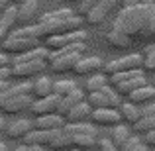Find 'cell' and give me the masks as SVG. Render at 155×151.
<instances>
[{
	"instance_id": "cell-20",
	"label": "cell",
	"mask_w": 155,
	"mask_h": 151,
	"mask_svg": "<svg viewBox=\"0 0 155 151\" xmlns=\"http://www.w3.org/2000/svg\"><path fill=\"white\" fill-rule=\"evenodd\" d=\"M53 92V80L49 77H38L35 83H31V94L35 98H43V96H49Z\"/></svg>"
},
{
	"instance_id": "cell-28",
	"label": "cell",
	"mask_w": 155,
	"mask_h": 151,
	"mask_svg": "<svg viewBox=\"0 0 155 151\" xmlns=\"http://www.w3.org/2000/svg\"><path fill=\"white\" fill-rule=\"evenodd\" d=\"M134 130H136V133H141V136L153 132L155 130V116H141L140 120L134 124Z\"/></svg>"
},
{
	"instance_id": "cell-17",
	"label": "cell",
	"mask_w": 155,
	"mask_h": 151,
	"mask_svg": "<svg viewBox=\"0 0 155 151\" xmlns=\"http://www.w3.org/2000/svg\"><path fill=\"white\" fill-rule=\"evenodd\" d=\"M31 102H34L31 94H22V96H16V98L8 100L0 110H2V112H6V114H20L22 110H30Z\"/></svg>"
},
{
	"instance_id": "cell-34",
	"label": "cell",
	"mask_w": 155,
	"mask_h": 151,
	"mask_svg": "<svg viewBox=\"0 0 155 151\" xmlns=\"http://www.w3.org/2000/svg\"><path fill=\"white\" fill-rule=\"evenodd\" d=\"M122 151H147V145L140 140V137H130L128 141L124 143V147H120Z\"/></svg>"
},
{
	"instance_id": "cell-12",
	"label": "cell",
	"mask_w": 155,
	"mask_h": 151,
	"mask_svg": "<svg viewBox=\"0 0 155 151\" xmlns=\"http://www.w3.org/2000/svg\"><path fill=\"white\" fill-rule=\"evenodd\" d=\"M143 84H147V80H145V75L143 71H137L134 77H128L126 80H122V83L116 84V90L120 96H130L134 90H137L140 87H143Z\"/></svg>"
},
{
	"instance_id": "cell-45",
	"label": "cell",
	"mask_w": 155,
	"mask_h": 151,
	"mask_svg": "<svg viewBox=\"0 0 155 151\" xmlns=\"http://www.w3.org/2000/svg\"><path fill=\"white\" fill-rule=\"evenodd\" d=\"M28 151H43L41 145H28Z\"/></svg>"
},
{
	"instance_id": "cell-51",
	"label": "cell",
	"mask_w": 155,
	"mask_h": 151,
	"mask_svg": "<svg viewBox=\"0 0 155 151\" xmlns=\"http://www.w3.org/2000/svg\"><path fill=\"white\" fill-rule=\"evenodd\" d=\"M12 2H18V4H20V2H22V0H12Z\"/></svg>"
},
{
	"instance_id": "cell-25",
	"label": "cell",
	"mask_w": 155,
	"mask_h": 151,
	"mask_svg": "<svg viewBox=\"0 0 155 151\" xmlns=\"http://www.w3.org/2000/svg\"><path fill=\"white\" fill-rule=\"evenodd\" d=\"M71 16H75V12H73L71 8H59V10H53V12H45V14H41L39 24L57 22V20H65V18H71Z\"/></svg>"
},
{
	"instance_id": "cell-48",
	"label": "cell",
	"mask_w": 155,
	"mask_h": 151,
	"mask_svg": "<svg viewBox=\"0 0 155 151\" xmlns=\"http://www.w3.org/2000/svg\"><path fill=\"white\" fill-rule=\"evenodd\" d=\"M14 151H28V145H26V143H24V145H18Z\"/></svg>"
},
{
	"instance_id": "cell-1",
	"label": "cell",
	"mask_w": 155,
	"mask_h": 151,
	"mask_svg": "<svg viewBox=\"0 0 155 151\" xmlns=\"http://www.w3.org/2000/svg\"><path fill=\"white\" fill-rule=\"evenodd\" d=\"M155 14V4H140V6L122 8V12L116 16L112 24V30L122 31L128 38H137V35H147V28Z\"/></svg>"
},
{
	"instance_id": "cell-52",
	"label": "cell",
	"mask_w": 155,
	"mask_h": 151,
	"mask_svg": "<svg viewBox=\"0 0 155 151\" xmlns=\"http://www.w3.org/2000/svg\"><path fill=\"white\" fill-rule=\"evenodd\" d=\"M118 151H122V149H118Z\"/></svg>"
},
{
	"instance_id": "cell-31",
	"label": "cell",
	"mask_w": 155,
	"mask_h": 151,
	"mask_svg": "<svg viewBox=\"0 0 155 151\" xmlns=\"http://www.w3.org/2000/svg\"><path fill=\"white\" fill-rule=\"evenodd\" d=\"M87 102L91 104V108H92V110H96V108H108V102H106V96H104V92H102V90L88 92Z\"/></svg>"
},
{
	"instance_id": "cell-26",
	"label": "cell",
	"mask_w": 155,
	"mask_h": 151,
	"mask_svg": "<svg viewBox=\"0 0 155 151\" xmlns=\"http://www.w3.org/2000/svg\"><path fill=\"white\" fill-rule=\"evenodd\" d=\"M106 39H108V43L112 47H120V49H124V47H130V43H132V38H128L126 34H122V31H108L106 34Z\"/></svg>"
},
{
	"instance_id": "cell-23",
	"label": "cell",
	"mask_w": 155,
	"mask_h": 151,
	"mask_svg": "<svg viewBox=\"0 0 155 151\" xmlns=\"http://www.w3.org/2000/svg\"><path fill=\"white\" fill-rule=\"evenodd\" d=\"M132 137V132H130V128L128 126H124V124H116V126H112V132H110V140L114 141V145H116L118 149L120 147H124V143Z\"/></svg>"
},
{
	"instance_id": "cell-29",
	"label": "cell",
	"mask_w": 155,
	"mask_h": 151,
	"mask_svg": "<svg viewBox=\"0 0 155 151\" xmlns=\"http://www.w3.org/2000/svg\"><path fill=\"white\" fill-rule=\"evenodd\" d=\"M73 137V147L75 149H92L96 145V136H71Z\"/></svg>"
},
{
	"instance_id": "cell-32",
	"label": "cell",
	"mask_w": 155,
	"mask_h": 151,
	"mask_svg": "<svg viewBox=\"0 0 155 151\" xmlns=\"http://www.w3.org/2000/svg\"><path fill=\"white\" fill-rule=\"evenodd\" d=\"M77 84L73 83V80H57V83H53V92L59 96H65L69 94L71 90H75Z\"/></svg>"
},
{
	"instance_id": "cell-13",
	"label": "cell",
	"mask_w": 155,
	"mask_h": 151,
	"mask_svg": "<svg viewBox=\"0 0 155 151\" xmlns=\"http://www.w3.org/2000/svg\"><path fill=\"white\" fill-rule=\"evenodd\" d=\"M34 122L31 120H26V118H20V120L12 122V124L6 126V133L12 137V140H24L28 133L34 130Z\"/></svg>"
},
{
	"instance_id": "cell-22",
	"label": "cell",
	"mask_w": 155,
	"mask_h": 151,
	"mask_svg": "<svg viewBox=\"0 0 155 151\" xmlns=\"http://www.w3.org/2000/svg\"><path fill=\"white\" fill-rule=\"evenodd\" d=\"M38 12V0H22L18 6V22L28 24Z\"/></svg>"
},
{
	"instance_id": "cell-7",
	"label": "cell",
	"mask_w": 155,
	"mask_h": 151,
	"mask_svg": "<svg viewBox=\"0 0 155 151\" xmlns=\"http://www.w3.org/2000/svg\"><path fill=\"white\" fill-rule=\"evenodd\" d=\"M116 2H118V0H102V2H98L87 16H84V20H87L91 26H98V24H102L104 20L108 18V14L114 10Z\"/></svg>"
},
{
	"instance_id": "cell-18",
	"label": "cell",
	"mask_w": 155,
	"mask_h": 151,
	"mask_svg": "<svg viewBox=\"0 0 155 151\" xmlns=\"http://www.w3.org/2000/svg\"><path fill=\"white\" fill-rule=\"evenodd\" d=\"M63 130L69 136H98V130L94 124H88V122H75V124H65Z\"/></svg>"
},
{
	"instance_id": "cell-2",
	"label": "cell",
	"mask_w": 155,
	"mask_h": 151,
	"mask_svg": "<svg viewBox=\"0 0 155 151\" xmlns=\"http://www.w3.org/2000/svg\"><path fill=\"white\" fill-rule=\"evenodd\" d=\"M141 61L143 57L140 53H130V55L118 57V59L110 61L104 65V73L106 75H114V73H128V71H136L141 67Z\"/></svg>"
},
{
	"instance_id": "cell-40",
	"label": "cell",
	"mask_w": 155,
	"mask_h": 151,
	"mask_svg": "<svg viewBox=\"0 0 155 151\" xmlns=\"http://www.w3.org/2000/svg\"><path fill=\"white\" fill-rule=\"evenodd\" d=\"M2 67H10V57H8V53H0V69Z\"/></svg>"
},
{
	"instance_id": "cell-44",
	"label": "cell",
	"mask_w": 155,
	"mask_h": 151,
	"mask_svg": "<svg viewBox=\"0 0 155 151\" xmlns=\"http://www.w3.org/2000/svg\"><path fill=\"white\" fill-rule=\"evenodd\" d=\"M10 87V83H8V79H4V80H0V92H4L6 88Z\"/></svg>"
},
{
	"instance_id": "cell-9",
	"label": "cell",
	"mask_w": 155,
	"mask_h": 151,
	"mask_svg": "<svg viewBox=\"0 0 155 151\" xmlns=\"http://www.w3.org/2000/svg\"><path fill=\"white\" fill-rule=\"evenodd\" d=\"M91 120L94 122L96 126H116L120 124V112L116 108H96L91 112Z\"/></svg>"
},
{
	"instance_id": "cell-41",
	"label": "cell",
	"mask_w": 155,
	"mask_h": 151,
	"mask_svg": "<svg viewBox=\"0 0 155 151\" xmlns=\"http://www.w3.org/2000/svg\"><path fill=\"white\" fill-rule=\"evenodd\" d=\"M12 77V73H10V67H2L0 69V80H4V79H10Z\"/></svg>"
},
{
	"instance_id": "cell-8",
	"label": "cell",
	"mask_w": 155,
	"mask_h": 151,
	"mask_svg": "<svg viewBox=\"0 0 155 151\" xmlns=\"http://www.w3.org/2000/svg\"><path fill=\"white\" fill-rule=\"evenodd\" d=\"M59 94H55V92H51L49 96H43V98H38L31 102L30 106V112L34 114L35 118L38 116H43V114H51L57 110V106H59Z\"/></svg>"
},
{
	"instance_id": "cell-3",
	"label": "cell",
	"mask_w": 155,
	"mask_h": 151,
	"mask_svg": "<svg viewBox=\"0 0 155 151\" xmlns=\"http://www.w3.org/2000/svg\"><path fill=\"white\" fill-rule=\"evenodd\" d=\"M84 39H87V34L83 30H75V31H67V34L45 38V47L49 51H53V49H61V47L73 45V43H83Z\"/></svg>"
},
{
	"instance_id": "cell-6",
	"label": "cell",
	"mask_w": 155,
	"mask_h": 151,
	"mask_svg": "<svg viewBox=\"0 0 155 151\" xmlns=\"http://www.w3.org/2000/svg\"><path fill=\"white\" fill-rule=\"evenodd\" d=\"M83 57L81 51H73V53H65V55H57V57H51L49 59V67L53 73H69L75 69L77 61Z\"/></svg>"
},
{
	"instance_id": "cell-10",
	"label": "cell",
	"mask_w": 155,
	"mask_h": 151,
	"mask_svg": "<svg viewBox=\"0 0 155 151\" xmlns=\"http://www.w3.org/2000/svg\"><path fill=\"white\" fill-rule=\"evenodd\" d=\"M45 147L51 151H67L69 147H73V137L63 128L53 130V132H49V140H47Z\"/></svg>"
},
{
	"instance_id": "cell-39",
	"label": "cell",
	"mask_w": 155,
	"mask_h": 151,
	"mask_svg": "<svg viewBox=\"0 0 155 151\" xmlns=\"http://www.w3.org/2000/svg\"><path fill=\"white\" fill-rule=\"evenodd\" d=\"M145 145H151V147H155V130L149 133H145Z\"/></svg>"
},
{
	"instance_id": "cell-27",
	"label": "cell",
	"mask_w": 155,
	"mask_h": 151,
	"mask_svg": "<svg viewBox=\"0 0 155 151\" xmlns=\"http://www.w3.org/2000/svg\"><path fill=\"white\" fill-rule=\"evenodd\" d=\"M0 22L10 30V28L18 22V6H16V4H8V6L0 12Z\"/></svg>"
},
{
	"instance_id": "cell-50",
	"label": "cell",
	"mask_w": 155,
	"mask_h": 151,
	"mask_svg": "<svg viewBox=\"0 0 155 151\" xmlns=\"http://www.w3.org/2000/svg\"><path fill=\"white\" fill-rule=\"evenodd\" d=\"M67 151H83V149H67Z\"/></svg>"
},
{
	"instance_id": "cell-16",
	"label": "cell",
	"mask_w": 155,
	"mask_h": 151,
	"mask_svg": "<svg viewBox=\"0 0 155 151\" xmlns=\"http://www.w3.org/2000/svg\"><path fill=\"white\" fill-rule=\"evenodd\" d=\"M91 104L87 102V98H84L83 102H79V104H75L71 110H69V114L65 116V120L69 122V124H75V122H87L88 118H91Z\"/></svg>"
},
{
	"instance_id": "cell-14",
	"label": "cell",
	"mask_w": 155,
	"mask_h": 151,
	"mask_svg": "<svg viewBox=\"0 0 155 151\" xmlns=\"http://www.w3.org/2000/svg\"><path fill=\"white\" fill-rule=\"evenodd\" d=\"M102 67H104L102 59L96 57V55L94 57H81V59L77 61V65H75L73 71H75L77 75H92V73L100 71Z\"/></svg>"
},
{
	"instance_id": "cell-33",
	"label": "cell",
	"mask_w": 155,
	"mask_h": 151,
	"mask_svg": "<svg viewBox=\"0 0 155 151\" xmlns=\"http://www.w3.org/2000/svg\"><path fill=\"white\" fill-rule=\"evenodd\" d=\"M141 67L145 71H155V43L145 47V57L141 61Z\"/></svg>"
},
{
	"instance_id": "cell-4",
	"label": "cell",
	"mask_w": 155,
	"mask_h": 151,
	"mask_svg": "<svg viewBox=\"0 0 155 151\" xmlns=\"http://www.w3.org/2000/svg\"><path fill=\"white\" fill-rule=\"evenodd\" d=\"M39 45V39L34 38H16V35H8L2 41V49L4 53H12V55H20L24 51H30L34 47Z\"/></svg>"
},
{
	"instance_id": "cell-37",
	"label": "cell",
	"mask_w": 155,
	"mask_h": 151,
	"mask_svg": "<svg viewBox=\"0 0 155 151\" xmlns=\"http://www.w3.org/2000/svg\"><path fill=\"white\" fill-rule=\"evenodd\" d=\"M141 116H155V102H147L141 106Z\"/></svg>"
},
{
	"instance_id": "cell-47",
	"label": "cell",
	"mask_w": 155,
	"mask_h": 151,
	"mask_svg": "<svg viewBox=\"0 0 155 151\" xmlns=\"http://www.w3.org/2000/svg\"><path fill=\"white\" fill-rule=\"evenodd\" d=\"M6 130V122H4V118L0 116V132H4Z\"/></svg>"
},
{
	"instance_id": "cell-11",
	"label": "cell",
	"mask_w": 155,
	"mask_h": 151,
	"mask_svg": "<svg viewBox=\"0 0 155 151\" xmlns=\"http://www.w3.org/2000/svg\"><path fill=\"white\" fill-rule=\"evenodd\" d=\"M67 124L63 116H59L57 112H51V114H43V116H38L34 122V126L38 130H43V132H53V130H61L63 126Z\"/></svg>"
},
{
	"instance_id": "cell-21",
	"label": "cell",
	"mask_w": 155,
	"mask_h": 151,
	"mask_svg": "<svg viewBox=\"0 0 155 151\" xmlns=\"http://www.w3.org/2000/svg\"><path fill=\"white\" fill-rule=\"evenodd\" d=\"M130 102H134V104H147V102H151L155 98V87H149V84H143V87H140L137 90H134L132 94L128 96Z\"/></svg>"
},
{
	"instance_id": "cell-19",
	"label": "cell",
	"mask_w": 155,
	"mask_h": 151,
	"mask_svg": "<svg viewBox=\"0 0 155 151\" xmlns=\"http://www.w3.org/2000/svg\"><path fill=\"white\" fill-rule=\"evenodd\" d=\"M118 112H120V118L128 124H136L141 118V106L134 104V102H122L118 106Z\"/></svg>"
},
{
	"instance_id": "cell-46",
	"label": "cell",
	"mask_w": 155,
	"mask_h": 151,
	"mask_svg": "<svg viewBox=\"0 0 155 151\" xmlns=\"http://www.w3.org/2000/svg\"><path fill=\"white\" fill-rule=\"evenodd\" d=\"M8 4H10V0H0V12H2L4 8L8 6Z\"/></svg>"
},
{
	"instance_id": "cell-15",
	"label": "cell",
	"mask_w": 155,
	"mask_h": 151,
	"mask_svg": "<svg viewBox=\"0 0 155 151\" xmlns=\"http://www.w3.org/2000/svg\"><path fill=\"white\" fill-rule=\"evenodd\" d=\"M83 100H84V94L81 92V88H75V90H71L69 94H65V96H61V98H59V106H57L55 112L59 114V116L65 118L73 106L79 104V102H83Z\"/></svg>"
},
{
	"instance_id": "cell-36",
	"label": "cell",
	"mask_w": 155,
	"mask_h": 151,
	"mask_svg": "<svg viewBox=\"0 0 155 151\" xmlns=\"http://www.w3.org/2000/svg\"><path fill=\"white\" fill-rule=\"evenodd\" d=\"M98 149H100V151H118V147L114 145V141L110 140V137L98 140Z\"/></svg>"
},
{
	"instance_id": "cell-24",
	"label": "cell",
	"mask_w": 155,
	"mask_h": 151,
	"mask_svg": "<svg viewBox=\"0 0 155 151\" xmlns=\"http://www.w3.org/2000/svg\"><path fill=\"white\" fill-rule=\"evenodd\" d=\"M47 140H49V132H43V130L34 128L22 141H26V145H41V147H45Z\"/></svg>"
},
{
	"instance_id": "cell-42",
	"label": "cell",
	"mask_w": 155,
	"mask_h": 151,
	"mask_svg": "<svg viewBox=\"0 0 155 151\" xmlns=\"http://www.w3.org/2000/svg\"><path fill=\"white\" fill-rule=\"evenodd\" d=\"M8 31H10V30H8V28L4 26L2 22H0V41H4V39L8 38Z\"/></svg>"
},
{
	"instance_id": "cell-43",
	"label": "cell",
	"mask_w": 155,
	"mask_h": 151,
	"mask_svg": "<svg viewBox=\"0 0 155 151\" xmlns=\"http://www.w3.org/2000/svg\"><path fill=\"white\" fill-rule=\"evenodd\" d=\"M147 35H155V14H153L151 22H149V28H147Z\"/></svg>"
},
{
	"instance_id": "cell-38",
	"label": "cell",
	"mask_w": 155,
	"mask_h": 151,
	"mask_svg": "<svg viewBox=\"0 0 155 151\" xmlns=\"http://www.w3.org/2000/svg\"><path fill=\"white\" fill-rule=\"evenodd\" d=\"M151 0H122V6L130 8V6H140V4H149Z\"/></svg>"
},
{
	"instance_id": "cell-30",
	"label": "cell",
	"mask_w": 155,
	"mask_h": 151,
	"mask_svg": "<svg viewBox=\"0 0 155 151\" xmlns=\"http://www.w3.org/2000/svg\"><path fill=\"white\" fill-rule=\"evenodd\" d=\"M104 87H106V75H100V73H92L91 79L87 80V90L88 92L102 90Z\"/></svg>"
},
{
	"instance_id": "cell-35",
	"label": "cell",
	"mask_w": 155,
	"mask_h": 151,
	"mask_svg": "<svg viewBox=\"0 0 155 151\" xmlns=\"http://www.w3.org/2000/svg\"><path fill=\"white\" fill-rule=\"evenodd\" d=\"M98 2H102V0H83V2L79 4V14H83V16H87L88 12L92 10V8L96 6Z\"/></svg>"
},
{
	"instance_id": "cell-5",
	"label": "cell",
	"mask_w": 155,
	"mask_h": 151,
	"mask_svg": "<svg viewBox=\"0 0 155 151\" xmlns=\"http://www.w3.org/2000/svg\"><path fill=\"white\" fill-rule=\"evenodd\" d=\"M47 67V61H28V63H14L10 65V73L16 79H24V77H35L43 73Z\"/></svg>"
},
{
	"instance_id": "cell-49",
	"label": "cell",
	"mask_w": 155,
	"mask_h": 151,
	"mask_svg": "<svg viewBox=\"0 0 155 151\" xmlns=\"http://www.w3.org/2000/svg\"><path fill=\"white\" fill-rule=\"evenodd\" d=\"M0 151H8V147H6V143H2V141H0Z\"/></svg>"
}]
</instances>
